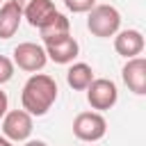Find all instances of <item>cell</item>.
Segmentation results:
<instances>
[{"mask_svg": "<svg viewBox=\"0 0 146 146\" xmlns=\"http://www.w3.org/2000/svg\"><path fill=\"white\" fill-rule=\"evenodd\" d=\"M87 100L94 110H110L114 107V103L119 100V91L116 84L107 78H98L91 80V84L87 87Z\"/></svg>", "mask_w": 146, "mask_h": 146, "instance_id": "4", "label": "cell"}, {"mask_svg": "<svg viewBox=\"0 0 146 146\" xmlns=\"http://www.w3.org/2000/svg\"><path fill=\"white\" fill-rule=\"evenodd\" d=\"M27 23L32 27H43L48 21H52L59 11L55 9V2L52 0H32L25 9H23Z\"/></svg>", "mask_w": 146, "mask_h": 146, "instance_id": "9", "label": "cell"}, {"mask_svg": "<svg viewBox=\"0 0 146 146\" xmlns=\"http://www.w3.org/2000/svg\"><path fill=\"white\" fill-rule=\"evenodd\" d=\"M68 27H71L68 18H66L64 14H57L52 21H48L43 27H39V32H41L43 43L48 46V43H55V41H59V39L68 36Z\"/></svg>", "mask_w": 146, "mask_h": 146, "instance_id": "12", "label": "cell"}, {"mask_svg": "<svg viewBox=\"0 0 146 146\" xmlns=\"http://www.w3.org/2000/svg\"><path fill=\"white\" fill-rule=\"evenodd\" d=\"M66 2V7L73 11V14H82V11H89L94 5H96V0H64Z\"/></svg>", "mask_w": 146, "mask_h": 146, "instance_id": "15", "label": "cell"}, {"mask_svg": "<svg viewBox=\"0 0 146 146\" xmlns=\"http://www.w3.org/2000/svg\"><path fill=\"white\" fill-rule=\"evenodd\" d=\"M11 2H14V5H16V7L21 9V11H23V9H25V7H27V5L32 2V0H11Z\"/></svg>", "mask_w": 146, "mask_h": 146, "instance_id": "17", "label": "cell"}, {"mask_svg": "<svg viewBox=\"0 0 146 146\" xmlns=\"http://www.w3.org/2000/svg\"><path fill=\"white\" fill-rule=\"evenodd\" d=\"M87 27H89V32L94 36H100V39L114 36L119 32V27H121V14L112 5H94L89 9Z\"/></svg>", "mask_w": 146, "mask_h": 146, "instance_id": "2", "label": "cell"}, {"mask_svg": "<svg viewBox=\"0 0 146 146\" xmlns=\"http://www.w3.org/2000/svg\"><path fill=\"white\" fill-rule=\"evenodd\" d=\"M7 103H9V100H7V94L0 91V119L7 114Z\"/></svg>", "mask_w": 146, "mask_h": 146, "instance_id": "16", "label": "cell"}, {"mask_svg": "<svg viewBox=\"0 0 146 146\" xmlns=\"http://www.w3.org/2000/svg\"><path fill=\"white\" fill-rule=\"evenodd\" d=\"M55 100H57L55 78H50L46 73H34L27 78V82L21 91V103L30 116H43L52 107Z\"/></svg>", "mask_w": 146, "mask_h": 146, "instance_id": "1", "label": "cell"}, {"mask_svg": "<svg viewBox=\"0 0 146 146\" xmlns=\"http://www.w3.org/2000/svg\"><path fill=\"white\" fill-rule=\"evenodd\" d=\"M2 132L7 139L25 141L32 135V116L25 110H11L2 116Z\"/></svg>", "mask_w": 146, "mask_h": 146, "instance_id": "6", "label": "cell"}, {"mask_svg": "<svg viewBox=\"0 0 146 146\" xmlns=\"http://www.w3.org/2000/svg\"><path fill=\"white\" fill-rule=\"evenodd\" d=\"M91 80H94V71H91V66L84 64V62H78V64H73V66L66 71V82H68L71 89L82 91V89H87V87L91 84Z\"/></svg>", "mask_w": 146, "mask_h": 146, "instance_id": "13", "label": "cell"}, {"mask_svg": "<svg viewBox=\"0 0 146 146\" xmlns=\"http://www.w3.org/2000/svg\"><path fill=\"white\" fill-rule=\"evenodd\" d=\"M11 75H14V62H11L9 57L0 55V84L9 82V80H11Z\"/></svg>", "mask_w": 146, "mask_h": 146, "instance_id": "14", "label": "cell"}, {"mask_svg": "<svg viewBox=\"0 0 146 146\" xmlns=\"http://www.w3.org/2000/svg\"><path fill=\"white\" fill-rule=\"evenodd\" d=\"M107 132V121L98 112H80L73 121V135L82 141H98Z\"/></svg>", "mask_w": 146, "mask_h": 146, "instance_id": "3", "label": "cell"}, {"mask_svg": "<svg viewBox=\"0 0 146 146\" xmlns=\"http://www.w3.org/2000/svg\"><path fill=\"white\" fill-rule=\"evenodd\" d=\"M114 50L119 55L128 57V59L141 55V50H144V36H141V32L139 30H123V32H119L114 36Z\"/></svg>", "mask_w": 146, "mask_h": 146, "instance_id": "8", "label": "cell"}, {"mask_svg": "<svg viewBox=\"0 0 146 146\" xmlns=\"http://www.w3.org/2000/svg\"><path fill=\"white\" fill-rule=\"evenodd\" d=\"M121 78L125 82V87L137 94V96H144L146 94V59L144 57H132L128 59V64L123 66L121 71Z\"/></svg>", "mask_w": 146, "mask_h": 146, "instance_id": "7", "label": "cell"}, {"mask_svg": "<svg viewBox=\"0 0 146 146\" xmlns=\"http://www.w3.org/2000/svg\"><path fill=\"white\" fill-rule=\"evenodd\" d=\"M25 146H48L46 141H39V139H32V141H27Z\"/></svg>", "mask_w": 146, "mask_h": 146, "instance_id": "18", "label": "cell"}, {"mask_svg": "<svg viewBox=\"0 0 146 146\" xmlns=\"http://www.w3.org/2000/svg\"><path fill=\"white\" fill-rule=\"evenodd\" d=\"M43 50H46V57L52 59L55 64H68V62H73L78 57L80 46H78V41L73 36H64V39H59L55 43H48Z\"/></svg>", "mask_w": 146, "mask_h": 146, "instance_id": "10", "label": "cell"}, {"mask_svg": "<svg viewBox=\"0 0 146 146\" xmlns=\"http://www.w3.org/2000/svg\"><path fill=\"white\" fill-rule=\"evenodd\" d=\"M0 146H11V141L7 137H0Z\"/></svg>", "mask_w": 146, "mask_h": 146, "instance_id": "19", "label": "cell"}, {"mask_svg": "<svg viewBox=\"0 0 146 146\" xmlns=\"http://www.w3.org/2000/svg\"><path fill=\"white\" fill-rule=\"evenodd\" d=\"M14 62L18 64V68L23 71H30V73H36L46 66L48 57H46V50L39 46V43H18L14 48Z\"/></svg>", "mask_w": 146, "mask_h": 146, "instance_id": "5", "label": "cell"}, {"mask_svg": "<svg viewBox=\"0 0 146 146\" xmlns=\"http://www.w3.org/2000/svg\"><path fill=\"white\" fill-rule=\"evenodd\" d=\"M21 18H23V11L9 0L0 7V39H9L16 34L18 25H21Z\"/></svg>", "mask_w": 146, "mask_h": 146, "instance_id": "11", "label": "cell"}]
</instances>
